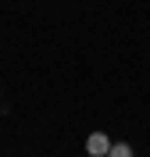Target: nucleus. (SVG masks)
Segmentation results:
<instances>
[{"label": "nucleus", "mask_w": 150, "mask_h": 157, "mask_svg": "<svg viewBox=\"0 0 150 157\" xmlns=\"http://www.w3.org/2000/svg\"><path fill=\"white\" fill-rule=\"evenodd\" d=\"M107 157H132V147H129V143H111Z\"/></svg>", "instance_id": "obj_2"}, {"label": "nucleus", "mask_w": 150, "mask_h": 157, "mask_svg": "<svg viewBox=\"0 0 150 157\" xmlns=\"http://www.w3.org/2000/svg\"><path fill=\"white\" fill-rule=\"evenodd\" d=\"M107 150H111V139L104 136V132H93V136L86 139V154L90 157H107Z\"/></svg>", "instance_id": "obj_1"}]
</instances>
